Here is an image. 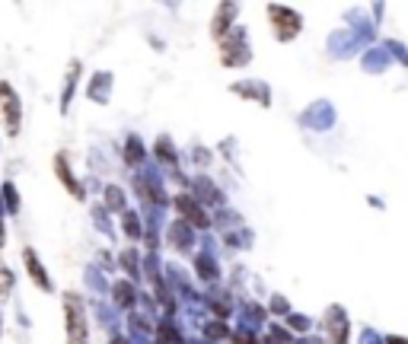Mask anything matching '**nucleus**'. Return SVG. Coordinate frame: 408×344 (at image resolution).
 Masks as SVG:
<instances>
[{
  "label": "nucleus",
  "mask_w": 408,
  "mask_h": 344,
  "mask_svg": "<svg viewBox=\"0 0 408 344\" xmlns=\"http://www.w3.org/2000/svg\"><path fill=\"white\" fill-rule=\"evenodd\" d=\"M26 268H29V274H32V281L39 284L42 290H48V287H51L48 277H45V268H42L39 262H35V252H32V249H26Z\"/></svg>",
  "instance_id": "obj_3"
},
{
  "label": "nucleus",
  "mask_w": 408,
  "mask_h": 344,
  "mask_svg": "<svg viewBox=\"0 0 408 344\" xmlns=\"http://www.w3.org/2000/svg\"><path fill=\"white\" fill-rule=\"evenodd\" d=\"M55 166H58V176H61V182H67V188H70V192H74V194H80V185H74V179H70V172H67V163H64V159L58 157V159H55Z\"/></svg>",
  "instance_id": "obj_5"
},
{
  "label": "nucleus",
  "mask_w": 408,
  "mask_h": 344,
  "mask_svg": "<svg viewBox=\"0 0 408 344\" xmlns=\"http://www.w3.org/2000/svg\"><path fill=\"white\" fill-rule=\"evenodd\" d=\"M0 102H4V112H7V128L16 131L20 128V102H16V93H10L7 83H0Z\"/></svg>",
  "instance_id": "obj_2"
},
{
  "label": "nucleus",
  "mask_w": 408,
  "mask_h": 344,
  "mask_svg": "<svg viewBox=\"0 0 408 344\" xmlns=\"http://www.w3.org/2000/svg\"><path fill=\"white\" fill-rule=\"evenodd\" d=\"M176 204H179V211L185 213L188 220H195V223H198V227H208V217H204V213H201L198 207L192 204V198H179V201H176Z\"/></svg>",
  "instance_id": "obj_4"
},
{
  "label": "nucleus",
  "mask_w": 408,
  "mask_h": 344,
  "mask_svg": "<svg viewBox=\"0 0 408 344\" xmlns=\"http://www.w3.org/2000/svg\"><path fill=\"white\" fill-rule=\"evenodd\" d=\"M159 344H182V338L173 331V325H159Z\"/></svg>",
  "instance_id": "obj_6"
},
{
  "label": "nucleus",
  "mask_w": 408,
  "mask_h": 344,
  "mask_svg": "<svg viewBox=\"0 0 408 344\" xmlns=\"http://www.w3.org/2000/svg\"><path fill=\"white\" fill-rule=\"evenodd\" d=\"M118 296H121V300H125V306H128V303H131V290H128V287H125V284H121V287H118Z\"/></svg>",
  "instance_id": "obj_7"
},
{
  "label": "nucleus",
  "mask_w": 408,
  "mask_h": 344,
  "mask_svg": "<svg viewBox=\"0 0 408 344\" xmlns=\"http://www.w3.org/2000/svg\"><path fill=\"white\" fill-rule=\"evenodd\" d=\"M64 312H67V341L70 344H86V316L84 306L74 293L64 300Z\"/></svg>",
  "instance_id": "obj_1"
}]
</instances>
